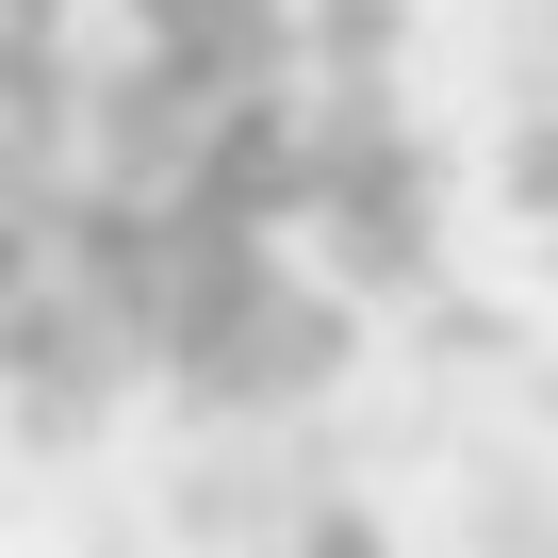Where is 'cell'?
Masks as SVG:
<instances>
[{"label":"cell","instance_id":"cell-1","mask_svg":"<svg viewBox=\"0 0 558 558\" xmlns=\"http://www.w3.org/2000/svg\"><path fill=\"white\" fill-rule=\"evenodd\" d=\"M427 263L378 0H0V411H279Z\"/></svg>","mask_w":558,"mask_h":558}]
</instances>
